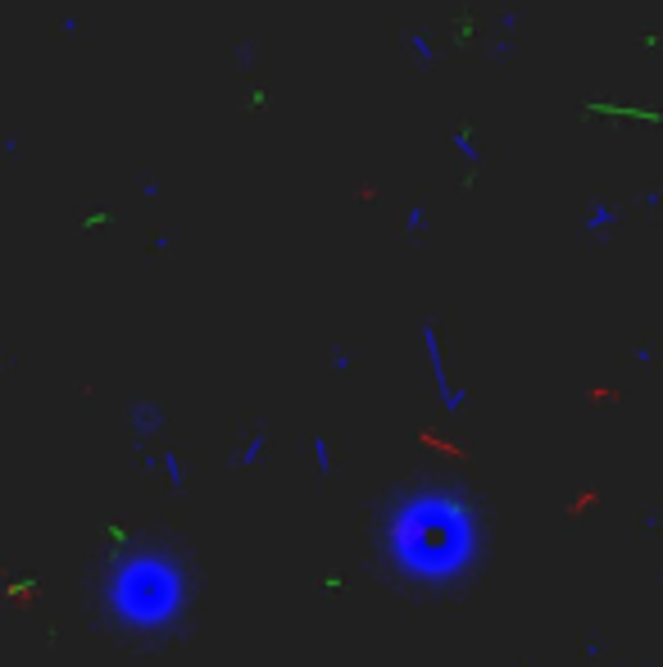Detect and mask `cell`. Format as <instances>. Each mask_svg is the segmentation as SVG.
<instances>
[{"instance_id":"6","label":"cell","mask_w":663,"mask_h":667,"mask_svg":"<svg viewBox=\"0 0 663 667\" xmlns=\"http://www.w3.org/2000/svg\"><path fill=\"white\" fill-rule=\"evenodd\" d=\"M309 445H314V472H318V477H327V472H332V454H327V441H323V436H314Z\"/></svg>"},{"instance_id":"3","label":"cell","mask_w":663,"mask_h":667,"mask_svg":"<svg viewBox=\"0 0 663 667\" xmlns=\"http://www.w3.org/2000/svg\"><path fill=\"white\" fill-rule=\"evenodd\" d=\"M427 359H432V382H436V400H441V409H446V413H464L468 395L450 386V377H446V363H441V350H436L432 332H427Z\"/></svg>"},{"instance_id":"1","label":"cell","mask_w":663,"mask_h":667,"mask_svg":"<svg viewBox=\"0 0 663 667\" xmlns=\"http://www.w3.org/2000/svg\"><path fill=\"white\" fill-rule=\"evenodd\" d=\"M382 559L423 590L459 586L482 559V518L450 486H405L377 518Z\"/></svg>"},{"instance_id":"7","label":"cell","mask_w":663,"mask_h":667,"mask_svg":"<svg viewBox=\"0 0 663 667\" xmlns=\"http://www.w3.org/2000/svg\"><path fill=\"white\" fill-rule=\"evenodd\" d=\"M259 454H264V432H255V436H250V441H246V450H241V468H250V463H259Z\"/></svg>"},{"instance_id":"5","label":"cell","mask_w":663,"mask_h":667,"mask_svg":"<svg viewBox=\"0 0 663 667\" xmlns=\"http://www.w3.org/2000/svg\"><path fill=\"white\" fill-rule=\"evenodd\" d=\"M155 468L169 477V491H187V463H182V454L173 445L164 454H155Z\"/></svg>"},{"instance_id":"4","label":"cell","mask_w":663,"mask_h":667,"mask_svg":"<svg viewBox=\"0 0 663 667\" xmlns=\"http://www.w3.org/2000/svg\"><path fill=\"white\" fill-rule=\"evenodd\" d=\"M128 427H132V441L146 445L150 436L164 427V413H159L155 404H137V409H132V418H128Z\"/></svg>"},{"instance_id":"2","label":"cell","mask_w":663,"mask_h":667,"mask_svg":"<svg viewBox=\"0 0 663 667\" xmlns=\"http://www.w3.org/2000/svg\"><path fill=\"white\" fill-rule=\"evenodd\" d=\"M100 599L105 618L119 622V631H173L191 599L187 559L164 545L114 554Z\"/></svg>"}]
</instances>
